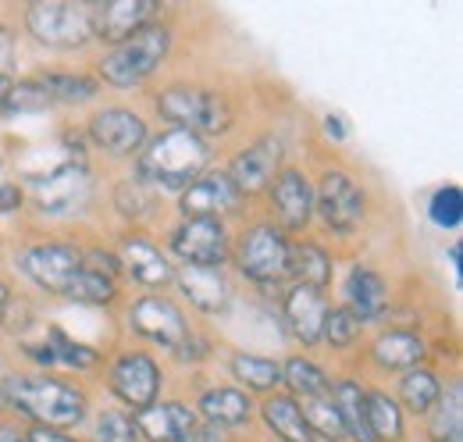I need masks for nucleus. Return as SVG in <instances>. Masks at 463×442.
Returning a JSON list of instances; mask_svg holds the SVG:
<instances>
[{
  "label": "nucleus",
  "instance_id": "nucleus-36",
  "mask_svg": "<svg viewBox=\"0 0 463 442\" xmlns=\"http://www.w3.org/2000/svg\"><path fill=\"white\" fill-rule=\"evenodd\" d=\"M428 439L431 442H463V399L460 382L442 389L435 410L428 414Z\"/></svg>",
  "mask_w": 463,
  "mask_h": 442
},
{
  "label": "nucleus",
  "instance_id": "nucleus-39",
  "mask_svg": "<svg viewBox=\"0 0 463 442\" xmlns=\"http://www.w3.org/2000/svg\"><path fill=\"white\" fill-rule=\"evenodd\" d=\"M90 436H93V442H143L139 439L136 421H132V414H128V410H121V407H108V410H100V414L93 418Z\"/></svg>",
  "mask_w": 463,
  "mask_h": 442
},
{
  "label": "nucleus",
  "instance_id": "nucleus-2",
  "mask_svg": "<svg viewBox=\"0 0 463 442\" xmlns=\"http://www.w3.org/2000/svg\"><path fill=\"white\" fill-rule=\"evenodd\" d=\"M214 161V150L203 136L185 129H161L143 143L136 154V178L146 182L154 193H182L189 182H196Z\"/></svg>",
  "mask_w": 463,
  "mask_h": 442
},
{
  "label": "nucleus",
  "instance_id": "nucleus-9",
  "mask_svg": "<svg viewBox=\"0 0 463 442\" xmlns=\"http://www.w3.org/2000/svg\"><path fill=\"white\" fill-rule=\"evenodd\" d=\"M168 257L178 268H225L232 261V232L222 218H178L168 228Z\"/></svg>",
  "mask_w": 463,
  "mask_h": 442
},
{
  "label": "nucleus",
  "instance_id": "nucleus-31",
  "mask_svg": "<svg viewBox=\"0 0 463 442\" xmlns=\"http://www.w3.org/2000/svg\"><path fill=\"white\" fill-rule=\"evenodd\" d=\"M442 389H446V382H442L428 364H420V368H410V371L400 375L392 399L400 403V410L410 414V418H428V414L435 410Z\"/></svg>",
  "mask_w": 463,
  "mask_h": 442
},
{
  "label": "nucleus",
  "instance_id": "nucleus-17",
  "mask_svg": "<svg viewBox=\"0 0 463 442\" xmlns=\"http://www.w3.org/2000/svg\"><path fill=\"white\" fill-rule=\"evenodd\" d=\"M246 197L232 186V178L225 175V168H207L196 182H189L178 193V215L182 218H239L246 211Z\"/></svg>",
  "mask_w": 463,
  "mask_h": 442
},
{
  "label": "nucleus",
  "instance_id": "nucleus-23",
  "mask_svg": "<svg viewBox=\"0 0 463 442\" xmlns=\"http://www.w3.org/2000/svg\"><path fill=\"white\" fill-rule=\"evenodd\" d=\"M132 421H136L143 442H193L196 428H200L196 410L182 399H157L146 410L132 414Z\"/></svg>",
  "mask_w": 463,
  "mask_h": 442
},
{
  "label": "nucleus",
  "instance_id": "nucleus-8",
  "mask_svg": "<svg viewBox=\"0 0 463 442\" xmlns=\"http://www.w3.org/2000/svg\"><path fill=\"white\" fill-rule=\"evenodd\" d=\"M108 389L121 403V410H128V414L146 410L150 403L161 399V389H165L161 360L150 350H139V346L118 350L108 360Z\"/></svg>",
  "mask_w": 463,
  "mask_h": 442
},
{
  "label": "nucleus",
  "instance_id": "nucleus-42",
  "mask_svg": "<svg viewBox=\"0 0 463 442\" xmlns=\"http://www.w3.org/2000/svg\"><path fill=\"white\" fill-rule=\"evenodd\" d=\"M14 68H18V40H14V29L0 22V75L11 79Z\"/></svg>",
  "mask_w": 463,
  "mask_h": 442
},
{
  "label": "nucleus",
  "instance_id": "nucleus-29",
  "mask_svg": "<svg viewBox=\"0 0 463 442\" xmlns=\"http://www.w3.org/2000/svg\"><path fill=\"white\" fill-rule=\"evenodd\" d=\"M257 414L271 432V442H317L299 410V399H292L289 392H271Z\"/></svg>",
  "mask_w": 463,
  "mask_h": 442
},
{
  "label": "nucleus",
  "instance_id": "nucleus-47",
  "mask_svg": "<svg viewBox=\"0 0 463 442\" xmlns=\"http://www.w3.org/2000/svg\"><path fill=\"white\" fill-rule=\"evenodd\" d=\"M0 442H29V436L18 425H0Z\"/></svg>",
  "mask_w": 463,
  "mask_h": 442
},
{
  "label": "nucleus",
  "instance_id": "nucleus-14",
  "mask_svg": "<svg viewBox=\"0 0 463 442\" xmlns=\"http://www.w3.org/2000/svg\"><path fill=\"white\" fill-rule=\"evenodd\" d=\"M268 221L275 228H282L289 239L307 235L310 221H314V182L307 178V171L296 165H286L268 186Z\"/></svg>",
  "mask_w": 463,
  "mask_h": 442
},
{
  "label": "nucleus",
  "instance_id": "nucleus-12",
  "mask_svg": "<svg viewBox=\"0 0 463 442\" xmlns=\"http://www.w3.org/2000/svg\"><path fill=\"white\" fill-rule=\"evenodd\" d=\"M86 139L115 161H128L143 150V143L150 139V125L146 118L128 104H104L90 114L86 121Z\"/></svg>",
  "mask_w": 463,
  "mask_h": 442
},
{
  "label": "nucleus",
  "instance_id": "nucleus-25",
  "mask_svg": "<svg viewBox=\"0 0 463 442\" xmlns=\"http://www.w3.org/2000/svg\"><path fill=\"white\" fill-rule=\"evenodd\" d=\"M371 364L378 371H392V375H403L410 368H420L428 364V339L413 329H385L374 335L371 342Z\"/></svg>",
  "mask_w": 463,
  "mask_h": 442
},
{
  "label": "nucleus",
  "instance_id": "nucleus-44",
  "mask_svg": "<svg viewBox=\"0 0 463 442\" xmlns=\"http://www.w3.org/2000/svg\"><path fill=\"white\" fill-rule=\"evenodd\" d=\"M25 436H29V442H82L79 436H71V432H58V428H40V425H29V428H25Z\"/></svg>",
  "mask_w": 463,
  "mask_h": 442
},
{
  "label": "nucleus",
  "instance_id": "nucleus-20",
  "mask_svg": "<svg viewBox=\"0 0 463 442\" xmlns=\"http://www.w3.org/2000/svg\"><path fill=\"white\" fill-rule=\"evenodd\" d=\"M22 350H25V357H33V360L43 368V375L54 371V368H64V371H93V368L104 364V353H100L97 346L71 339V335L64 329H58V325H51L40 342H25Z\"/></svg>",
  "mask_w": 463,
  "mask_h": 442
},
{
  "label": "nucleus",
  "instance_id": "nucleus-27",
  "mask_svg": "<svg viewBox=\"0 0 463 442\" xmlns=\"http://www.w3.org/2000/svg\"><path fill=\"white\" fill-rule=\"evenodd\" d=\"M335 278V257L325 243L299 235L289 243V282L292 285H307L314 293H328Z\"/></svg>",
  "mask_w": 463,
  "mask_h": 442
},
{
  "label": "nucleus",
  "instance_id": "nucleus-34",
  "mask_svg": "<svg viewBox=\"0 0 463 442\" xmlns=\"http://www.w3.org/2000/svg\"><path fill=\"white\" fill-rule=\"evenodd\" d=\"M61 296L71 300V303H82V307H111L118 296H121V285H118V278L82 264L75 275L68 278V285H64Z\"/></svg>",
  "mask_w": 463,
  "mask_h": 442
},
{
  "label": "nucleus",
  "instance_id": "nucleus-3",
  "mask_svg": "<svg viewBox=\"0 0 463 442\" xmlns=\"http://www.w3.org/2000/svg\"><path fill=\"white\" fill-rule=\"evenodd\" d=\"M172 25L165 18L150 22L146 29L132 33L128 40L108 47L104 57L97 61L93 79L104 90H139L143 82H150L165 68V61L172 54Z\"/></svg>",
  "mask_w": 463,
  "mask_h": 442
},
{
  "label": "nucleus",
  "instance_id": "nucleus-32",
  "mask_svg": "<svg viewBox=\"0 0 463 442\" xmlns=\"http://www.w3.org/2000/svg\"><path fill=\"white\" fill-rule=\"evenodd\" d=\"M111 207L128 228H139V225H146L150 218L161 215V193H154L146 182L128 175L111 189Z\"/></svg>",
  "mask_w": 463,
  "mask_h": 442
},
{
  "label": "nucleus",
  "instance_id": "nucleus-4",
  "mask_svg": "<svg viewBox=\"0 0 463 442\" xmlns=\"http://www.w3.org/2000/svg\"><path fill=\"white\" fill-rule=\"evenodd\" d=\"M154 108L161 114V121H168V129H185L196 132L203 139L211 136H225L235 121L229 97L222 90L211 86H196V82H172L154 97Z\"/></svg>",
  "mask_w": 463,
  "mask_h": 442
},
{
  "label": "nucleus",
  "instance_id": "nucleus-7",
  "mask_svg": "<svg viewBox=\"0 0 463 442\" xmlns=\"http://www.w3.org/2000/svg\"><path fill=\"white\" fill-rule=\"evenodd\" d=\"M314 218H321V225L335 239H349L364 228L367 193L346 168H325V175L317 178V186H314Z\"/></svg>",
  "mask_w": 463,
  "mask_h": 442
},
{
  "label": "nucleus",
  "instance_id": "nucleus-33",
  "mask_svg": "<svg viewBox=\"0 0 463 442\" xmlns=\"http://www.w3.org/2000/svg\"><path fill=\"white\" fill-rule=\"evenodd\" d=\"M282 386L289 389L292 399H310V396H328L332 371L314 360L310 353H292L282 360Z\"/></svg>",
  "mask_w": 463,
  "mask_h": 442
},
{
  "label": "nucleus",
  "instance_id": "nucleus-43",
  "mask_svg": "<svg viewBox=\"0 0 463 442\" xmlns=\"http://www.w3.org/2000/svg\"><path fill=\"white\" fill-rule=\"evenodd\" d=\"M25 204V193L14 186V182H0V215H11Z\"/></svg>",
  "mask_w": 463,
  "mask_h": 442
},
{
  "label": "nucleus",
  "instance_id": "nucleus-13",
  "mask_svg": "<svg viewBox=\"0 0 463 442\" xmlns=\"http://www.w3.org/2000/svg\"><path fill=\"white\" fill-rule=\"evenodd\" d=\"M115 257L121 264V278L143 285L146 293H168L175 282V261L161 243H154L143 228H128L118 235Z\"/></svg>",
  "mask_w": 463,
  "mask_h": 442
},
{
  "label": "nucleus",
  "instance_id": "nucleus-22",
  "mask_svg": "<svg viewBox=\"0 0 463 442\" xmlns=\"http://www.w3.org/2000/svg\"><path fill=\"white\" fill-rule=\"evenodd\" d=\"M328 307L332 303H328L325 293H314L307 285H286V293H282V322H286V332L303 350L321 346V329H325Z\"/></svg>",
  "mask_w": 463,
  "mask_h": 442
},
{
  "label": "nucleus",
  "instance_id": "nucleus-40",
  "mask_svg": "<svg viewBox=\"0 0 463 442\" xmlns=\"http://www.w3.org/2000/svg\"><path fill=\"white\" fill-rule=\"evenodd\" d=\"M428 218L435 221L439 228H446V232L460 228V218H463L460 189H457V186H442V189H435V197L428 200Z\"/></svg>",
  "mask_w": 463,
  "mask_h": 442
},
{
  "label": "nucleus",
  "instance_id": "nucleus-5",
  "mask_svg": "<svg viewBox=\"0 0 463 442\" xmlns=\"http://www.w3.org/2000/svg\"><path fill=\"white\" fill-rule=\"evenodd\" d=\"M289 235L282 228H275L268 218L253 221L250 228L239 232V239H232V261L239 278H246L250 285L271 289V285H286L289 282Z\"/></svg>",
  "mask_w": 463,
  "mask_h": 442
},
{
  "label": "nucleus",
  "instance_id": "nucleus-15",
  "mask_svg": "<svg viewBox=\"0 0 463 442\" xmlns=\"http://www.w3.org/2000/svg\"><path fill=\"white\" fill-rule=\"evenodd\" d=\"M14 264L40 293L61 296L68 278L82 268V246H75L68 239H40V243L22 246Z\"/></svg>",
  "mask_w": 463,
  "mask_h": 442
},
{
  "label": "nucleus",
  "instance_id": "nucleus-28",
  "mask_svg": "<svg viewBox=\"0 0 463 442\" xmlns=\"http://www.w3.org/2000/svg\"><path fill=\"white\" fill-rule=\"evenodd\" d=\"M229 375L232 386H239L242 392H282V360L264 357V353H250V350H235L229 357Z\"/></svg>",
  "mask_w": 463,
  "mask_h": 442
},
{
  "label": "nucleus",
  "instance_id": "nucleus-11",
  "mask_svg": "<svg viewBox=\"0 0 463 442\" xmlns=\"http://www.w3.org/2000/svg\"><path fill=\"white\" fill-rule=\"evenodd\" d=\"M29 200L47 218H75L93 200V171L86 161H68L47 171L43 178H36Z\"/></svg>",
  "mask_w": 463,
  "mask_h": 442
},
{
  "label": "nucleus",
  "instance_id": "nucleus-49",
  "mask_svg": "<svg viewBox=\"0 0 463 442\" xmlns=\"http://www.w3.org/2000/svg\"><path fill=\"white\" fill-rule=\"evenodd\" d=\"M0 410H4V399H0Z\"/></svg>",
  "mask_w": 463,
  "mask_h": 442
},
{
  "label": "nucleus",
  "instance_id": "nucleus-18",
  "mask_svg": "<svg viewBox=\"0 0 463 442\" xmlns=\"http://www.w3.org/2000/svg\"><path fill=\"white\" fill-rule=\"evenodd\" d=\"M172 289H178V296L207 318H218L232 307L235 285L225 268H178L175 264V282Z\"/></svg>",
  "mask_w": 463,
  "mask_h": 442
},
{
  "label": "nucleus",
  "instance_id": "nucleus-21",
  "mask_svg": "<svg viewBox=\"0 0 463 442\" xmlns=\"http://www.w3.org/2000/svg\"><path fill=\"white\" fill-rule=\"evenodd\" d=\"M343 307L367 329L382 325L389 314V282L371 264H353L343 282Z\"/></svg>",
  "mask_w": 463,
  "mask_h": 442
},
{
  "label": "nucleus",
  "instance_id": "nucleus-48",
  "mask_svg": "<svg viewBox=\"0 0 463 442\" xmlns=\"http://www.w3.org/2000/svg\"><path fill=\"white\" fill-rule=\"evenodd\" d=\"M7 86H11V79H4V75H0V101H4V93H7Z\"/></svg>",
  "mask_w": 463,
  "mask_h": 442
},
{
  "label": "nucleus",
  "instance_id": "nucleus-45",
  "mask_svg": "<svg viewBox=\"0 0 463 442\" xmlns=\"http://www.w3.org/2000/svg\"><path fill=\"white\" fill-rule=\"evenodd\" d=\"M11 303H14V285L7 278H0V325L11 318Z\"/></svg>",
  "mask_w": 463,
  "mask_h": 442
},
{
  "label": "nucleus",
  "instance_id": "nucleus-24",
  "mask_svg": "<svg viewBox=\"0 0 463 442\" xmlns=\"http://www.w3.org/2000/svg\"><path fill=\"white\" fill-rule=\"evenodd\" d=\"M193 410H196V418H203V425H214L222 432H239V428H246L253 421L257 403H253L250 392H242L239 386L225 382V386L203 389L196 396V407Z\"/></svg>",
  "mask_w": 463,
  "mask_h": 442
},
{
  "label": "nucleus",
  "instance_id": "nucleus-38",
  "mask_svg": "<svg viewBox=\"0 0 463 442\" xmlns=\"http://www.w3.org/2000/svg\"><path fill=\"white\" fill-rule=\"evenodd\" d=\"M299 410L314 432L317 442H346V432H343V421H339V410L328 396H310V399H299Z\"/></svg>",
  "mask_w": 463,
  "mask_h": 442
},
{
  "label": "nucleus",
  "instance_id": "nucleus-1",
  "mask_svg": "<svg viewBox=\"0 0 463 442\" xmlns=\"http://www.w3.org/2000/svg\"><path fill=\"white\" fill-rule=\"evenodd\" d=\"M0 399L7 410L22 414L29 425L40 428H79L90 414L86 389L58 379V375H14L0 382Z\"/></svg>",
  "mask_w": 463,
  "mask_h": 442
},
{
  "label": "nucleus",
  "instance_id": "nucleus-19",
  "mask_svg": "<svg viewBox=\"0 0 463 442\" xmlns=\"http://www.w3.org/2000/svg\"><path fill=\"white\" fill-rule=\"evenodd\" d=\"M165 7L154 0H108V4H93V40H104L108 47H115L121 40H128L132 33L146 29L150 22H161Z\"/></svg>",
  "mask_w": 463,
  "mask_h": 442
},
{
  "label": "nucleus",
  "instance_id": "nucleus-6",
  "mask_svg": "<svg viewBox=\"0 0 463 442\" xmlns=\"http://www.w3.org/2000/svg\"><path fill=\"white\" fill-rule=\"evenodd\" d=\"M25 33L47 51H82L93 40V4L36 0L22 14Z\"/></svg>",
  "mask_w": 463,
  "mask_h": 442
},
{
  "label": "nucleus",
  "instance_id": "nucleus-26",
  "mask_svg": "<svg viewBox=\"0 0 463 442\" xmlns=\"http://www.w3.org/2000/svg\"><path fill=\"white\" fill-rule=\"evenodd\" d=\"M33 86L40 90V97L47 101V108H82L90 101L100 97V82L86 72H68V68H43L36 75H29Z\"/></svg>",
  "mask_w": 463,
  "mask_h": 442
},
{
  "label": "nucleus",
  "instance_id": "nucleus-37",
  "mask_svg": "<svg viewBox=\"0 0 463 442\" xmlns=\"http://www.w3.org/2000/svg\"><path fill=\"white\" fill-rule=\"evenodd\" d=\"M360 339H364V325L349 314L346 307H343V303L328 307L325 329H321V346H328L332 353H349V350L360 346Z\"/></svg>",
  "mask_w": 463,
  "mask_h": 442
},
{
  "label": "nucleus",
  "instance_id": "nucleus-41",
  "mask_svg": "<svg viewBox=\"0 0 463 442\" xmlns=\"http://www.w3.org/2000/svg\"><path fill=\"white\" fill-rule=\"evenodd\" d=\"M211 350H214V342H211L207 335H200V332L193 329L185 339H182V346L175 350L172 357H175V360H182V364H200V360H203Z\"/></svg>",
  "mask_w": 463,
  "mask_h": 442
},
{
  "label": "nucleus",
  "instance_id": "nucleus-35",
  "mask_svg": "<svg viewBox=\"0 0 463 442\" xmlns=\"http://www.w3.org/2000/svg\"><path fill=\"white\" fill-rule=\"evenodd\" d=\"M367 428L374 442H403L406 414L385 389H367Z\"/></svg>",
  "mask_w": 463,
  "mask_h": 442
},
{
  "label": "nucleus",
  "instance_id": "nucleus-16",
  "mask_svg": "<svg viewBox=\"0 0 463 442\" xmlns=\"http://www.w3.org/2000/svg\"><path fill=\"white\" fill-rule=\"evenodd\" d=\"M282 168H286V143H282V136L268 132V136H257L253 143H246L242 150H235L225 165V175L246 200H257L268 193L271 178Z\"/></svg>",
  "mask_w": 463,
  "mask_h": 442
},
{
  "label": "nucleus",
  "instance_id": "nucleus-46",
  "mask_svg": "<svg viewBox=\"0 0 463 442\" xmlns=\"http://www.w3.org/2000/svg\"><path fill=\"white\" fill-rule=\"evenodd\" d=\"M325 132H328L335 143H343V139L349 136V125L339 118V114H328V118H325Z\"/></svg>",
  "mask_w": 463,
  "mask_h": 442
},
{
  "label": "nucleus",
  "instance_id": "nucleus-30",
  "mask_svg": "<svg viewBox=\"0 0 463 442\" xmlns=\"http://www.w3.org/2000/svg\"><path fill=\"white\" fill-rule=\"evenodd\" d=\"M328 399L339 410L346 442H374L371 428H367V386L364 382H356V379H332Z\"/></svg>",
  "mask_w": 463,
  "mask_h": 442
},
{
  "label": "nucleus",
  "instance_id": "nucleus-10",
  "mask_svg": "<svg viewBox=\"0 0 463 442\" xmlns=\"http://www.w3.org/2000/svg\"><path fill=\"white\" fill-rule=\"evenodd\" d=\"M125 325L136 339H146V342L161 346L165 353H175L182 346V339L193 332L185 307L168 293H139L136 300H128Z\"/></svg>",
  "mask_w": 463,
  "mask_h": 442
}]
</instances>
